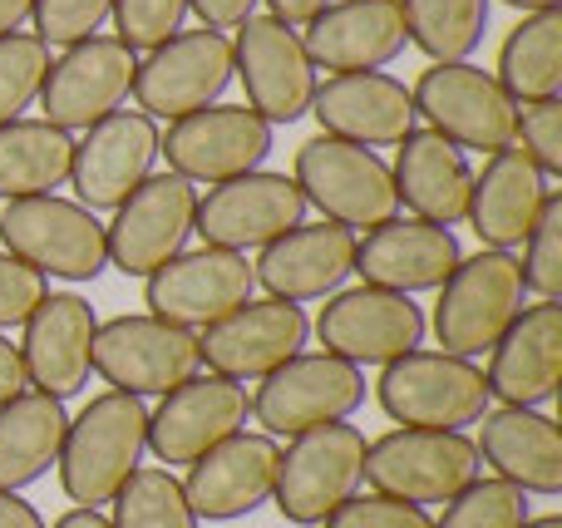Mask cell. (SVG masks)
<instances>
[{
  "instance_id": "1",
  "label": "cell",
  "mask_w": 562,
  "mask_h": 528,
  "mask_svg": "<svg viewBox=\"0 0 562 528\" xmlns=\"http://www.w3.org/2000/svg\"><path fill=\"white\" fill-rule=\"evenodd\" d=\"M148 450V411L138 395L104 391L65 425L59 445V490L75 509L109 504Z\"/></svg>"
},
{
  "instance_id": "2",
  "label": "cell",
  "mask_w": 562,
  "mask_h": 528,
  "mask_svg": "<svg viewBox=\"0 0 562 528\" xmlns=\"http://www.w3.org/2000/svg\"><path fill=\"white\" fill-rule=\"evenodd\" d=\"M524 272L514 252H484L459 257V267L445 277L435 302V341L445 356H474L494 351V341L518 322L524 312Z\"/></svg>"
},
{
  "instance_id": "3",
  "label": "cell",
  "mask_w": 562,
  "mask_h": 528,
  "mask_svg": "<svg viewBox=\"0 0 562 528\" xmlns=\"http://www.w3.org/2000/svg\"><path fill=\"white\" fill-rule=\"evenodd\" d=\"M291 183L301 188L306 207H316L326 223L340 227H380L390 217H400V198H395V178L390 164L375 148L346 144V138L316 134L296 148V173Z\"/></svg>"
},
{
  "instance_id": "4",
  "label": "cell",
  "mask_w": 562,
  "mask_h": 528,
  "mask_svg": "<svg viewBox=\"0 0 562 528\" xmlns=\"http://www.w3.org/2000/svg\"><path fill=\"white\" fill-rule=\"evenodd\" d=\"M380 411L395 425H415V430H464L488 415V385L484 371L464 356L445 351H405L385 361L375 381Z\"/></svg>"
},
{
  "instance_id": "5",
  "label": "cell",
  "mask_w": 562,
  "mask_h": 528,
  "mask_svg": "<svg viewBox=\"0 0 562 528\" xmlns=\"http://www.w3.org/2000/svg\"><path fill=\"white\" fill-rule=\"evenodd\" d=\"M0 243L10 257L35 267L40 277H59V282H94L109 267L104 223L85 203H69L55 193L15 198L0 207Z\"/></svg>"
},
{
  "instance_id": "6",
  "label": "cell",
  "mask_w": 562,
  "mask_h": 528,
  "mask_svg": "<svg viewBox=\"0 0 562 528\" xmlns=\"http://www.w3.org/2000/svg\"><path fill=\"white\" fill-rule=\"evenodd\" d=\"M479 480V450L464 430H400L366 445L360 484L405 504H449L464 484Z\"/></svg>"
},
{
  "instance_id": "7",
  "label": "cell",
  "mask_w": 562,
  "mask_h": 528,
  "mask_svg": "<svg viewBox=\"0 0 562 528\" xmlns=\"http://www.w3.org/2000/svg\"><path fill=\"white\" fill-rule=\"evenodd\" d=\"M360 405H366L360 366L330 351H296L272 375H262L247 411L262 425V435H306L316 425L350 420Z\"/></svg>"
},
{
  "instance_id": "8",
  "label": "cell",
  "mask_w": 562,
  "mask_h": 528,
  "mask_svg": "<svg viewBox=\"0 0 562 528\" xmlns=\"http://www.w3.org/2000/svg\"><path fill=\"white\" fill-rule=\"evenodd\" d=\"M366 470V435L356 425H316L306 435H291L277 464V509L296 528H321L326 514H336L360 490Z\"/></svg>"
},
{
  "instance_id": "9",
  "label": "cell",
  "mask_w": 562,
  "mask_h": 528,
  "mask_svg": "<svg viewBox=\"0 0 562 528\" xmlns=\"http://www.w3.org/2000/svg\"><path fill=\"white\" fill-rule=\"evenodd\" d=\"M277 148V128L247 104H207L183 114L158 134V154L188 183H227V178L257 173Z\"/></svg>"
},
{
  "instance_id": "10",
  "label": "cell",
  "mask_w": 562,
  "mask_h": 528,
  "mask_svg": "<svg viewBox=\"0 0 562 528\" xmlns=\"http://www.w3.org/2000/svg\"><path fill=\"white\" fill-rule=\"evenodd\" d=\"M415 99V119H425L439 138L454 148H474V154H498L514 148V99L488 69L469 65H429L409 89Z\"/></svg>"
},
{
  "instance_id": "11",
  "label": "cell",
  "mask_w": 562,
  "mask_h": 528,
  "mask_svg": "<svg viewBox=\"0 0 562 528\" xmlns=\"http://www.w3.org/2000/svg\"><path fill=\"white\" fill-rule=\"evenodd\" d=\"M227 85H233V40L223 30H178L134 69L138 114L168 124L217 104Z\"/></svg>"
},
{
  "instance_id": "12",
  "label": "cell",
  "mask_w": 562,
  "mask_h": 528,
  "mask_svg": "<svg viewBox=\"0 0 562 528\" xmlns=\"http://www.w3.org/2000/svg\"><path fill=\"white\" fill-rule=\"evenodd\" d=\"M198 183L178 173H148L124 203L114 207V223L104 227L109 267L124 277H154L164 262H173L193 237Z\"/></svg>"
},
{
  "instance_id": "13",
  "label": "cell",
  "mask_w": 562,
  "mask_h": 528,
  "mask_svg": "<svg viewBox=\"0 0 562 528\" xmlns=\"http://www.w3.org/2000/svg\"><path fill=\"white\" fill-rule=\"evenodd\" d=\"M89 366L104 385L144 401V395H168L188 375H198L203 356H198V336L183 326H168L158 316H114L94 332Z\"/></svg>"
},
{
  "instance_id": "14",
  "label": "cell",
  "mask_w": 562,
  "mask_h": 528,
  "mask_svg": "<svg viewBox=\"0 0 562 528\" xmlns=\"http://www.w3.org/2000/svg\"><path fill=\"white\" fill-rule=\"evenodd\" d=\"M134 69L138 55L119 45L114 35H89L69 45L59 59H49V75L40 85V109L45 124L65 128V134H85L99 119L119 114L124 99L134 94Z\"/></svg>"
},
{
  "instance_id": "15",
  "label": "cell",
  "mask_w": 562,
  "mask_h": 528,
  "mask_svg": "<svg viewBox=\"0 0 562 528\" xmlns=\"http://www.w3.org/2000/svg\"><path fill=\"white\" fill-rule=\"evenodd\" d=\"M144 306L148 316L183 332H203V326L223 322L243 302H252V262L247 252H227V247H203V252H178L154 277H144Z\"/></svg>"
},
{
  "instance_id": "16",
  "label": "cell",
  "mask_w": 562,
  "mask_h": 528,
  "mask_svg": "<svg viewBox=\"0 0 562 528\" xmlns=\"http://www.w3.org/2000/svg\"><path fill=\"white\" fill-rule=\"evenodd\" d=\"M233 79H243L247 109L267 119V124H296L311 114V94H316V65L306 59V45L291 25L272 15H252L237 25L233 40Z\"/></svg>"
},
{
  "instance_id": "17",
  "label": "cell",
  "mask_w": 562,
  "mask_h": 528,
  "mask_svg": "<svg viewBox=\"0 0 562 528\" xmlns=\"http://www.w3.org/2000/svg\"><path fill=\"white\" fill-rule=\"evenodd\" d=\"M306 223V198L286 173H243L213 183L207 198H198L193 233L207 247H227V252H247V247H267L281 233Z\"/></svg>"
},
{
  "instance_id": "18",
  "label": "cell",
  "mask_w": 562,
  "mask_h": 528,
  "mask_svg": "<svg viewBox=\"0 0 562 528\" xmlns=\"http://www.w3.org/2000/svg\"><path fill=\"white\" fill-rule=\"evenodd\" d=\"M316 341L350 366H385L425 341V312L385 287H350L321 306Z\"/></svg>"
},
{
  "instance_id": "19",
  "label": "cell",
  "mask_w": 562,
  "mask_h": 528,
  "mask_svg": "<svg viewBox=\"0 0 562 528\" xmlns=\"http://www.w3.org/2000/svg\"><path fill=\"white\" fill-rule=\"evenodd\" d=\"M158 164V124L138 109H119V114L99 119L94 128H85V138L75 144L69 158V188L75 203H85L89 213H114Z\"/></svg>"
},
{
  "instance_id": "20",
  "label": "cell",
  "mask_w": 562,
  "mask_h": 528,
  "mask_svg": "<svg viewBox=\"0 0 562 528\" xmlns=\"http://www.w3.org/2000/svg\"><path fill=\"white\" fill-rule=\"evenodd\" d=\"M311 322L296 302H243L237 312H227L223 322L203 326L198 336V356L207 361V371L223 375V381H262L272 375L281 361L306 346Z\"/></svg>"
},
{
  "instance_id": "21",
  "label": "cell",
  "mask_w": 562,
  "mask_h": 528,
  "mask_svg": "<svg viewBox=\"0 0 562 528\" xmlns=\"http://www.w3.org/2000/svg\"><path fill=\"white\" fill-rule=\"evenodd\" d=\"M247 391L223 375H188L183 385L158 401V411L148 415V450L158 454V464H193L203 460L213 445H223L227 435H237L247 425Z\"/></svg>"
},
{
  "instance_id": "22",
  "label": "cell",
  "mask_w": 562,
  "mask_h": 528,
  "mask_svg": "<svg viewBox=\"0 0 562 528\" xmlns=\"http://www.w3.org/2000/svg\"><path fill=\"white\" fill-rule=\"evenodd\" d=\"M99 316L85 296L75 292H49L35 312L25 316V341H20V361H25V381L40 395L69 401L89 385V356H94Z\"/></svg>"
},
{
  "instance_id": "23",
  "label": "cell",
  "mask_w": 562,
  "mask_h": 528,
  "mask_svg": "<svg viewBox=\"0 0 562 528\" xmlns=\"http://www.w3.org/2000/svg\"><path fill=\"white\" fill-rule=\"evenodd\" d=\"M277 464H281V450L272 435L237 430V435H227L223 445H213L203 460L188 464L183 494L198 519H213V524L247 519L252 509H262V504L272 499Z\"/></svg>"
},
{
  "instance_id": "24",
  "label": "cell",
  "mask_w": 562,
  "mask_h": 528,
  "mask_svg": "<svg viewBox=\"0 0 562 528\" xmlns=\"http://www.w3.org/2000/svg\"><path fill=\"white\" fill-rule=\"evenodd\" d=\"M488 401L518 405V411H538L558 395L562 385V306L538 302L524 306L518 322L488 351Z\"/></svg>"
},
{
  "instance_id": "25",
  "label": "cell",
  "mask_w": 562,
  "mask_h": 528,
  "mask_svg": "<svg viewBox=\"0 0 562 528\" xmlns=\"http://www.w3.org/2000/svg\"><path fill=\"white\" fill-rule=\"evenodd\" d=\"M311 114L330 138L360 148H395L415 128V99H409V85H400L385 69H360V75H330L326 85H316Z\"/></svg>"
},
{
  "instance_id": "26",
  "label": "cell",
  "mask_w": 562,
  "mask_h": 528,
  "mask_svg": "<svg viewBox=\"0 0 562 528\" xmlns=\"http://www.w3.org/2000/svg\"><path fill=\"white\" fill-rule=\"evenodd\" d=\"M356 272V233L340 223H301L262 247L252 262V277L277 296V302H321L346 287Z\"/></svg>"
},
{
  "instance_id": "27",
  "label": "cell",
  "mask_w": 562,
  "mask_h": 528,
  "mask_svg": "<svg viewBox=\"0 0 562 528\" xmlns=\"http://www.w3.org/2000/svg\"><path fill=\"white\" fill-rule=\"evenodd\" d=\"M306 59L316 69L360 75V69H385L405 55V15L400 0H330L301 35Z\"/></svg>"
},
{
  "instance_id": "28",
  "label": "cell",
  "mask_w": 562,
  "mask_h": 528,
  "mask_svg": "<svg viewBox=\"0 0 562 528\" xmlns=\"http://www.w3.org/2000/svg\"><path fill=\"white\" fill-rule=\"evenodd\" d=\"M454 267V233L439 223H419V217H390V223L370 227L366 243H356V272L366 277V287H385L400 296L439 292Z\"/></svg>"
},
{
  "instance_id": "29",
  "label": "cell",
  "mask_w": 562,
  "mask_h": 528,
  "mask_svg": "<svg viewBox=\"0 0 562 528\" xmlns=\"http://www.w3.org/2000/svg\"><path fill=\"white\" fill-rule=\"evenodd\" d=\"M474 450L484 464H494V480L514 484L524 494H538V499L562 494V435L548 415L498 405L479 420Z\"/></svg>"
},
{
  "instance_id": "30",
  "label": "cell",
  "mask_w": 562,
  "mask_h": 528,
  "mask_svg": "<svg viewBox=\"0 0 562 528\" xmlns=\"http://www.w3.org/2000/svg\"><path fill=\"white\" fill-rule=\"evenodd\" d=\"M548 203V178L538 173V164L524 154V148H498L488 154L484 173H474V188H469V223H474V237L494 252H514L524 247L528 227L538 223Z\"/></svg>"
},
{
  "instance_id": "31",
  "label": "cell",
  "mask_w": 562,
  "mask_h": 528,
  "mask_svg": "<svg viewBox=\"0 0 562 528\" xmlns=\"http://www.w3.org/2000/svg\"><path fill=\"white\" fill-rule=\"evenodd\" d=\"M395 154V198L419 217V223L454 227L469 213V188H474V168H469L464 148L439 138L435 128H409L400 138Z\"/></svg>"
},
{
  "instance_id": "32",
  "label": "cell",
  "mask_w": 562,
  "mask_h": 528,
  "mask_svg": "<svg viewBox=\"0 0 562 528\" xmlns=\"http://www.w3.org/2000/svg\"><path fill=\"white\" fill-rule=\"evenodd\" d=\"M65 401L40 391H20L0 405V494H15L25 484L45 480L65 445Z\"/></svg>"
},
{
  "instance_id": "33",
  "label": "cell",
  "mask_w": 562,
  "mask_h": 528,
  "mask_svg": "<svg viewBox=\"0 0 562 528\" xmlns=\"http://www.w3.org/2000/svg\"><path fill=\"white\" fill-rule=\"evenodd\" d=\"M75 138L45 119H10L0 124V198H40L69 183Z\"/></svg>"
},
{
  "instance_id": "34",
  "label": "cell",
  "mask_w": 562,
  "mask_h": 528,
  "mask_svg": "<svg viewBox=\"0 0 562 528\" xmlns=\"http://www.w3.org/2000/svg\"><path fill=\"white\" fill-rule=\"evenodd\" d=\"M498 85L514 104L524 99H562V10L524 15L498 49Z\"/></svg>"
},
{
  "instance_id": "35",
  "label": "cell",
  "mask_w": 562,
  "mask_h": 528,
  "mask_svg": "<svg viewBox=\"0 0 562 528\" xmlns=\"http://www.w3.org/2000/svg\"><path fill=\"white\" fill-rule=\"evenodd\" d=\"M494 0H400L405 35L429 65H459L484 45Z\"/></svg>"
},
{
  "instance_id": "36",
  "label": "cell",
  "mask_w": 562,
  "mask_h": 528,
  "mask_svg": "<svg viewBox=\"0 0 562 528\" xmlns=\"http://www.w3.org/2000/svg\"><path fill=\"white\" fill-rule=\"evenodd\" d=\"M109 504H114L109 528H203L173 470H144L138 464Z\"/></svg>"
},
{
  "instance_id": "37",
  "label": "cell",
  "mask_w": 562,
  "mask_h": 528,
  "mask_svg": "<svg viewBox=\"0 0 562 528\" xmlns=\"http://www.w3.org/2000/svg\"><path fill=\"white\" fill-rule=\"evenodd\" d=\"M49 75V45L40 35H0V124L20 119L40 99V85Z\"/></svg>"
},
{
  "instance_id": "38",
  "label": "cell",
  "mask_w": 562,
  "mask_h": 528,
  "mask_svg": "<svg viewBox=\"0 0 562 528\" xmlns=\"http://www.w3.org/2000/svg\"><path fill=\"white\" fill-rule=\"evenodd\" d=\"M528 494L504 480H474L445 504V519L435 528H524Z\"/></svg>"
},
{
  "instance_id": "39",
  "label": "cell",
  "mask_w": 562,
  "mask_h": 528,
  "mask_svg": "<svg viewBox=\"0 0 562 528\" xmlns=\"http://www.w3.org/2000/svg\"><path fill=\"white\" fill-rule=\"evenodd\" d=\"M518 272H524L528 292H538L543 302H558L562 296V193H548L538 223L528 227Z\"/></svg>"
},
{
  "instance_id": "40",
  "label": "cell",
  "mask_w": 562,
  "mask_h": 528,
  "mask_svg": "<svg viewBox=\"0 0 562 528\" xmlns=\"http://www.w3.org/2000/svg\"><path fill=\"white\" fill-rule=\"evenodd\" d=\"M114 30H119V45L138 49H158L164 40H173L183 30L188 15V0H114Z\"/></svg>"
},
{
  "instance_id": "41",
  "label": "cell",
  "mask_w": 562,
  "mask_h": 528,
  "mask_svg": "<svg viewBox=\"0 0 562 528\" xmlns=\"http://www.w3.org/2000/svg\"><path fill=\"white\" fill-rule=\"evenodd\" d=\"M514 138L543 178H562V99H524L514 109Z\"/></svg>"
},
{
  "instance_id": "42",
  "label": "cell",
  "mask_w": 562,
  "mask_h": 528,
  "mask_svg": "<svg viewBox=\"0 0 562 528\" xmlns=\"http://www.w3.org/2000/svg\"><path fill=\"white\" fill-rule=\"evenodd\" d=\"M109 10H114V0H35L30 20H35V35L45 40V45L69 49L94 35L109 20Z\"/></svg>"
},
{
  "instance_id": "43",
  "label": "cell",
  "mask_w": 562,
  "mask_h": 528,
  "mask_svg": "<svg viewBox=\"0 0 562 528\" xmlns=\"http://www.w3.org/2000/svg\"><path fill=\"white\" fill-rule=\"evenodd\" d=\"M321 528H435L425 504L385 499V494H350L336 514H326Z\"/></svg>"
},
{
  "instance_id": "44",
  "label": "cell",
  "mask_w": 562,
  "mask_h": 528,
  "mask_svg": "<svg viewBox=\"0 0 562 528\" xmlns=\"http://www.w3.org/2000/svg\"><path fill=\"white\" fill-rule=\"evenodd\" d=\"M49 296V282L20 257L0 252V326H25V316Z\"/></svg>"
},
{
  "instance_id": "45",
  "label": "cell",
  "mask_w": 562,
  "mask_h": 528,
  "mask_svg": "<svg viewBox=\"0 0 562 528\" xmlns=\"http://www.w3.org/2000/svg\"><path fill=\"white\" fill-rule=\"evenodd\" d=\"M188 10L203 20V30H237L257 15V0H188Z\"/></svg>"
},
{
  "instance_id": "46",
  "label": "cell",
  "mask_w": 562,
  "mask_h": 528,
  "mask_svg": "<svg viewBox=\"0 0 562 528\" xmlns=\"http://www.w3.org/2000/svg\"><path fill=\"white\" fill-rule=\"evenodd\" d=\"M20 391H30V381H25V361H20V346H10L5 336H0V405L15 401Z\"/></svg>"
},
{
  "instance_id": "47",
  "label": "cell",
  "mask_w": 562,
  "mask_h": 528,
  "mask_svg": "<svg viewBox=\"0 0 562 528\" xmlns=\"http://www.w3.org/2000/svg\"><path fill=\"white\" fill-rule=\"evenodd\" d=\"M272 5V20H281V25H291V30H301V25H311V20L321 15V10L330 5V0H267Z\"/></svg>"
},
{
  "instance_id": "48",
  "label": "cell",
  "mask_w": 562,
  "mask_h": 528,
  "mask_svg": "<svg viewBox=\"0 0 562 528\" xmlns=\"http://www.w3.org/2000/svg\"><path fill=\"white\" fill-rule=\"evenodd\" d=\"M0 528H45V519L20 494H0Z\"/></svg>"
},
{
  "instance_id": "49",
  "label": "cell",
  "mask_w": 562,
  "mask_h": 528,
  "mask_svg": "<svg viewBox=\"0 0 562 528\" xmlns=\"http://www.w3.org/2000/svg\"><path fill=\"white\" fill-rule=\"evenodd\" d=\"M30 10H35V0H0V35H10V30L25 25Z\"/></svg>"
},
{
  "instance_id": "50",
  "label": "cell",
  "mask_w": 562,
  "mask_h": 528,
  "mask_svg": "<svg viewBox=\"0 0 562 528\" xmlns=\"http://www.w3.org/2000/svg\"><path fill=\"white\" fill-rule=\"evenodd\" d=\"M55 528H109V519L99 509H69L55 519Z\"/></svg>"
},
{
  "instance_id": "51",
  "label": "cell",
  "mask_w": 562,
  "mask_h": 528,
  "mask_svg": "<svg viewBox=\"0 0 562 528\" xmlns=\"http://www.w3.org/2000/svg\"><path fill=\"white\" fill-rule=\"evenodd\" d=\"M504 5L524 10V15H543V10H562V0H504Z\"/></svg>"
},
{
  "instance_id": "52",
  "label": "cell",
  "mask_w": 562,
  "mask_h": 528,
  "mask_svg": "<svg viewBox=\"0 0 562 528\" xmlns=\"http://www.w3.org/2000/svg\"><path fill=\"white\" fill-rule=\"evenodd\" d=\"M524 528H562V519H558V514H543V519H528Z\"/></svg>"
}]
</instances>
